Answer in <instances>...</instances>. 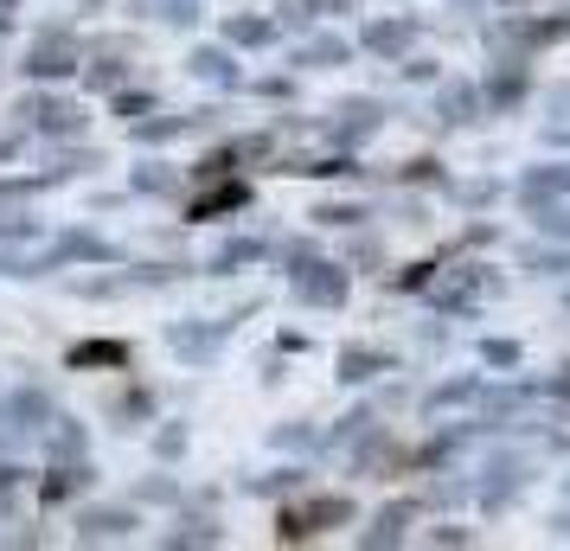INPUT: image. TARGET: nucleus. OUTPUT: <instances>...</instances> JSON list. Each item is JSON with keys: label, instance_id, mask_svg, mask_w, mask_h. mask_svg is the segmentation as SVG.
Segmentation results:
<instances>
[{"label": "nucleus", "instance_id": "f257e3e1", "mask_svg": "<svg viewBox=\"0 0 570 551\" xmlns=\"http://www.w3.org/2000/svg\"><path fill=\"white\" fill-rule=\"evenodd\" d=\"M32 116H39V129H71V122H78L71 104H32Z\"/></svg>", "mask_w": 570, "mask_h": 551}, {"label": "nucleus", "instance_id": "20e7f679", "mask_svg": "<svg viewBox=\"0 0 570 551\" xmlns=\"http://www.w3.org/2000/svg\"><path fill=\"white\" fill-rule=\"evenodd\" d=\"M302 295H321V302H340V276H302Z\"/></svg>", "mask_w": 570, "mask_h": 551}, {"label": "nucleus", "instance_id": "f03ea898", "mask_svg": "<svg viewBox=\"0 0 570 551\" xmlns=\"http://www.w3.org/2000/svg\"><path fill=\"white\" fill-rule=\"evenodd\" d=\"M71 366H122V346H78Z\"/></svg>", "mask_w": 570, "mask_h": 551}, {"label": "nucleus", "instance_id": "39448f33", "mask_svg": "<svg viewBox=\"0 0 570 551\" xmlns=\"http://www.w3.org/2000/svg\"><path fill=\"white\" fill-rule=\"evenodd\" d=\"M225 206H244V186H225L218 199H206V206H199V218H212V211H225Z\"/></svg>", "mask_w": 570, "mask_h": 551}, {"label": "nucleus", "instance_id": "423d86ee", "mask_svg": "<svg viewBox=\"0 0 570 551\" xmlns=\"http://www.w3.org/2000/svg\"><path fill=\"white\" fill-rule=\"evenodd\" d=\"M7 13H13V0H0V20H7Z\"/></svg>", "mask_w": 570, "mask_h": 551}, {"label": "nucleus", "instance_id": "7ed1b4c3", "mask_svg": "<svg viewBox=\"0 0 570 551\" xmlns=\"http://www.w3.org/2000/svg\"><path fill=\"white\" fill-rule=\"evenodd\" d=\"M122 525H129V513H90L83 532H90V539H104V532H122Z\"/></svg>", "mask_w": 570, "mask_h": 551}]
</instances>
